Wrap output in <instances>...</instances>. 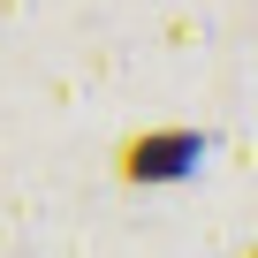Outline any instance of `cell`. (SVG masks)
I'll list each match as a JSON object with an SVG mask.
<instances>
[{"label":"cell","instance_id":"1","mask_svg":"<svg viewBox=\"0 0 258 258\" xmlns=\"http://www.w3.org/2000/svg\"><path fill=\"white\" fill-rule=\"evenodd\" d=\"M198 137L190 129H145V137H129L121 145V182H175L198 167Z\"/></svg>","mask_w":258,"mask_h":258},{"label":"cell","instance_id":"2","mask_svg":"<svg viewBox=\"0 0 258 258\" xmlns=\"http://www.w3.org/2000/svg\"><path fill=\"white\" fill-rule=\"evenodd\" d=\"M250 258H258V250H250Z\"/></svg>","mask_w":258,"mask_h":258}]
</instances>
